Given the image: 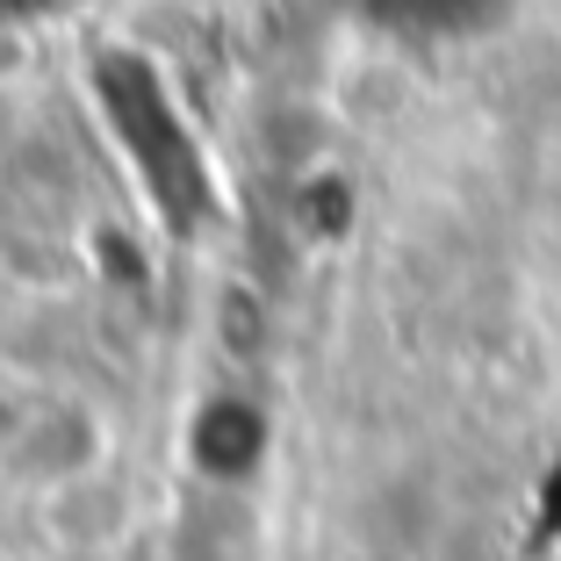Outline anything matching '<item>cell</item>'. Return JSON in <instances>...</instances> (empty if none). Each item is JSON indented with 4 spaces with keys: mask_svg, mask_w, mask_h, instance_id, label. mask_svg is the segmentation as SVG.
<instances>
[{
    "mask_svg": "<svg viewBox=\"0 0 561 561\" xmlns=\"http://www.w3.org/2000/svg\"><path fill=\"white\" fill-rule=\"evenodd\" d=\"M389 22H425V30H461L476 15V0H381Z\"/></svg>",
    "mask_w": 561,
    "mask_h": 561,
    "instance_id": "obj_1",
    "label": "cell"
}]
</instances>
